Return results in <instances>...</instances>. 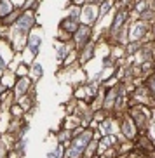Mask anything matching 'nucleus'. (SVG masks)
<instances>
[{
    "label": "nucleus",
    "mask_w": 155,
    "mask_h": 158,
    "mask_svg": "<svg viewBox=\"0 0 155 158\" xmlns=\"http://www.w3.org/2000/svg\"><path fill=\"white\" fill-rule=\"evenodd\" d=\"M89 137H91L89 134H82V135H80L79 139L73 143V148L68 151V158H77V156H79V153L85 148V144L89 143Z\"/></svg>",
    "instance_id": "obj_1"
},
{
    "label": "nucleus",
    "mask_w": 155,
    "mask_h": 158,
    "mask_svg": "<svg viewBox=\"0 0 155 158\" xmlns=\"http://www.w3.org/2000/svg\"><path fill=\"white\" fill-rule=\"evenodd\" d=\"M9 10V5H7V0H2V4H0V14H5Z\"/></svg>",
    "instance_id": "obj_2"
},
{
    "label": "nucleus",
    "mask_w": 155,
    "mask_h": 158,
    "mask_svg": "<svg viewBox=\"0 0 155 158\" xmlns=\"http://www.w3.org/2000/svg\"><path fill=\"white\" fill-rule=\"evenodd\" d=\"M122 21H124V14H122V12H120V14L117 16V21L113 23V30H117L118 26H120V23H122Z\"/></svg>",
    "instance_id": "obj_3"
},
{
    "label": "nucleus",
    "mask_w": 155,
    "mask_h": 158,
    "mask_svg": "<svg viewBox=\"0 0 155 158\" xmlns=\"http://www.w3.org/2000/svg\"><path fill=\"white\" fill-rule=\"evenodd\" d=\"M84 12H87V19H89V21L94 18V16H93V9H89V7H87V9L84 10Z\"/></svg>",
    "instance_id": "obj_4"
},
{
    "label": "nucleus",
    "mask_w": 155,
    "mask_h": 158,
    "mask_svg": "<svg viewBox=\"0 0 155 158\" xmlns=\"http://www.w3.org/2000/svg\"><path fill=\"white\" fill-rule=\"evenodd\" d=\"M124 130H126L127 135H132V130H131V125H129V123H126V129H124Z\"/></svg>",
    "instance_id": "obj_5"
},
{
    "label": "nucleus",
    "mask_w": 155,
    "mask_h": 158,
    "mask_svg": "<svg viewBox=\"0 0 155 158\" xmlns=\"http://www.w3.org/2000/svg\"><path fill=\"white\" fill-rule=\"evenodd\" d=\"M0 68H2V57H0Z\"/></svg>",
    "instance_id": "obj_6"
}]
</instances>
